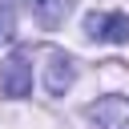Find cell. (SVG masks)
<instances>
[{"mask_svg":"<svg viewBox=\"0 0 129 129\" xmlns=\"http://www.w3.org/2000/svg\"><path fill=\"white\" fill-rule=\"evenodd\" d=\"M85 36L105 40V44H125L129 40V16L125 12H89L85 16Z\"/></svg>","mask_w":129,"mask_h":129,"instance_id":"cell-1","label":"cell"},{"mask_svg":"<svg viewBox=\"0 0 129 129\" xmlns=\"http://www.w3.org/2000/svg\"><path fill=\"white\" fill-rule=\"evenodd\" d=\"M28 93H32V64H28L24 52H16V56H8V60L0 64V97L20 101V97H28Z\"/></svg>","mask_w":129,"mask_h":129,"instance_id":"cell-2","label":"cell"},{"mask_svg":"<svg viewBox=\"0 0 129 129\" xmlns=\"http://www.w3.org/2000/svg\"><path fill=\"white\" fill-rule=\"evenodd\" d=\"M85 113L97 129H129V97H97Z\"/></svg>","mask_w":129,"mask_h":129,"instance_id":"cell-3","label":"cell"},{"mask_svg":"<svg viewBox=\"0 0 129 129\" xmlns=\"http://www.w3.org/2000/svg\"><path fill=\"white\" fill-rule=\"evenodd\" d=\"M73 81H77V64H73V56H64V52H48V64H44V89H48L52 97H60Z\"/></svg>","mask_w":129,"mask_h":129,"instance_id":"cell-4","label":"cell"},{"mask_svg":"<svg viewBox=\"0 0 129 129\" xmlns=\"http://www.w3.org/2000/svg\"><path fill=\"white\" fill-rule=\"evenodd\" d=\"M32 12L40 16V24L56 28V24H64V16L73 12V0H32Z\"/></svg>","mask_w":129,"mask_h":129,"instance_id":"cell-5","label":"cell"},{"mask_svg":"<svg viewBox=\"0 0 129 129\" xmlns=\"http://www.w3.org/2000/svg\"><path fill=\"white\" fill-rule=\"evenodd\" d=\"M8 36H12V24H8V16H0V44H4Z\"/></svg>","mask_w":129,"mask_h":129,"instance_id":"cell-6","label":"cell"}]
</instances>
